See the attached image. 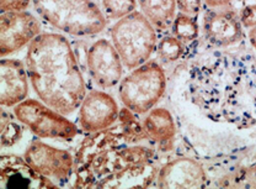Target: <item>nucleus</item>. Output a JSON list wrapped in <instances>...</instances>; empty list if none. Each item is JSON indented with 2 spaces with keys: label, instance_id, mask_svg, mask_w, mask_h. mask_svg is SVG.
<instances>
[{
  "label": "nucleus",
  "instance_id": "obj_4",
  "mask_svg": "<svg viewBox=\"0 0 256 189\" xmlns=\"http://www.w3.org/2000/svg\"><path fill=\"white\" fill-rule=\"evenodd\" d=\"M47 24L73 36H94L106 28L108 19L92 0H32Z\"/></svg>",
  "mask_w": 256,
  "mask_h": 189
},
{
  "label": "nucleus",
  "instance_id": "obj_19",
  "mask_svg": "<svg viewBox=\"0 0 256 189\" xmlns=\"http://www.w3.org/2000/svg\"><path fill=\"white\" fill-rule=\"evenodd\" d=\"M117 122L128 145H137L144 140H148V135L144 130L143 124L137 119V114L130 111V109H120Z\"/></svg>",
  "mask_w": 256,
  "mask_h": 189
},
{
  "label": "nucleus",
  "instance_id": "obj_27",
  "mask_svg": "<svg viewBox=\"0 0 256 189\" xmlns=\"http://www.w3.org/2000/svg\"><path fill=\"white\" fill-rule=\"evenodd\" d=\"M201 2L202 0H176V5L180 13L194 17L201 10Z\"/></svg>",
  "mask_w": 256,
  "mask_h": 189
},
{
  "label": "nucleus",
  "instance_id": "obj_18",
  "mask_svg": "<svg viewBox=\"0 0 256 189\" xmlns=\"http://www.w3.org/2000/svg\"><path fill=\"white\" fill-rule=\"evenodd\" d=\"M142 14L156 31L168 30L176 17V0H138Z\"/></svg>",
  "mask_w": 256,
  "mask_h": 189
},
{
  "label": "nucleus",
  "instance_id": "obj_24",
  "mask_svg": "<svg viewBox=\"0 0 256 189\" xmlns=\"http://www.w3.org/2000/svg\"><path fill=\"white\" fill-rule=\"evenodd\" d=\"M236 185L242 188H256V163L240 169L236 177Z\"/></svg>",
  "mask_w": 256,
  "mask_h": 189
},
{
  "label": "nucleus",
  "instance_id": "obj_3",
  "mask_svg": "<svg viewBox=\"0 0 256 189\" xmlns=\"http://www.w3.org/2000/svg\"><path fill=\"white\" fill-rule=\"evenodd\" d=\"M154 152L146 146H130L118 125L92 132L80 143L76 155V188H98L106 178L128 167L154 162Z\"/></svg>",
  "mask_w": 256,
  "mask_h": 189
},
{
  "label": "nucleus",
  "instance_id": "obj_23",
  "mask_svg": "<svg viewBox=\"0 0 256 189\" xmlns=\"http://www.w3.org/2000/svg\"><path fill=\"white\" fill-rule=\"evenodd\" d=\"M106 19L120 20L136 12L137 0H102Z\"/></svg>",
  "mask_w": 256,
  "mask_h": 189
},
{
  "label": "nucleus",
  "instance_id": "obj_21",
  "mask_svg": "<svg viewBox=\"0 0 256 189\" xmlns=\"http://www.w3.org/2000/svg\"><path fill=\"white\" fill-rule=\"evenodd\" d=\"M0 127H2V134H0V141H2V147H12L16 143L20 142L24 134V125L20 121L16 122L12 119V115L2 109V119H0Z\"/></svg>",
  "mask_w": 256,
  "mask_h": 189
},
{
  "label": "nucleus",
  "instance_id": "obj_1",
  "mask_svg": "<svg viewBox=\"0 0 256 189\" xmlns=\"http://www.w3.org/2000/svg\"><path fill=\"white\" fill-rule=\"evenodd\" d=\"M191 100L210 120L239 129L256 125V61L223 57L194 73Z\"/></svg>",
  "mask_w": 256,
  "mask_h": 189
},
{
  "label": "nucleus",
  "instance_id": "obj_28",
  "mask_svg": "<svg viewBox=\"0 0 256 189\" xmlns=\"http://www.w3.org/2000/svg\"><path fill=\"white\" fill-rule=\"evenodd\" d=\"M233 0H204L206 5L210 9H220V8L228 7Z\"/></svg>",
  "mask_w": 256,
  "mask_h": 189
},
{
  "label": "nucleus",
  "instance_id": "obj_6",
  "mask_svg": "<svg viewBox=\"0 0 256 189\" xmlns=\"http://www.w3.org/2000/svg\"><path fill=\"white\" fill-rule=\"evenodd\" d=\"M165 88L166 76L164 69L156 61H148L121 79L118 95L124 108L137 115H143L162 99Z\"/></svg>",
  "mask_w": 256,
  "mask_h": 189
},
{
  "label": "nucleus",
  "instance_id": "obj_15",
  "mask_svg": "<svg viewBox=\"0 0 256 189\" xmlns=\"http://www.w3.org/2000/svg\"><path fill=\"white\" fill-rule=\"evenodd\" d=\"M28 74L26 65L15 58L0 61V105L14 106L26 100L28 95Z\"/></svg>",
  "mask_w": 256,
  "mask_h": 189
},
{
  "label": "nucleus",
  "instance_id": "obj_2",
  "mask_svg": "<svg viewBox=\"0 0 256 189\" xmlns=\"http://www.w3.org/2000/svg\"><path fill=\"white\" fill-rule=\"evenodd\" d=\"M26 69L38 99L63 115L79 109L86 84L68 40L60 34H41L28 45Z\"/></svg>",
  "mask_w": 256,
  "mask_h": 189
},
{
  "label": "nucleus",
  "instance_id": "obj_17",
  "mask_svg": "<svg viewBox=\"0 0 256 189\" xmlns=\"http://www.w3.org/2000/svg\"><path fill=\"white\" fill-rule=\"evenodd\" d=\"M149 140L160 146H168L174 141L176 124L172 113L165 108H153L142 121Z\"/></svg>",
  "mask_w": 256,
  "mask_h": 189
},
{
  "label": "nucleus",
  "instance_id": "obj_22",
  "mask_svg": "<svg viewBox=\"0 0 256 189\" xmlns=\"http://www.w3.org/2000/svg\"><path fill=\"white\" fill-rule=\"evenodd\" d=\"M156 56L162 63H172L178 61L185 51L184 42L176 39L174 35L164 36L156 45Z\"/></svg>",
  "mask_w": 256,
  "mask_h": 189
},
{
  "label": "nucleus",
  "instance_id": "obj_16",
  "mask_svg": "<svg viewBox=\"0 0 256 189\" xmlns=\"http://www.w3.org/2000/svg\"><path fill=\"white\" fill-rule=\"evenodd\" d=\"M158 169L153 162L128 167L112 177L104 179L98 188H146L154 184Z\"/></svg>",
  "mask_w": 256,
  "mask_h": 189
},
{
  "label": "nucleus",
  "instance_id": "obj_10",
  "mask_svg": "<svg viewBox=\"0 0 256 189\" xmlns=\"http://www.w3.org/2000/svg\"><path fill=\"white\" fill-rule=\"evenodd\" d=\"M86 66L92 82L101 89H108L121 82L124 63L114 45L106 39L98 40L89 47Z\"/></svg>",
  "mask_w": 256,
  "mask_h": 189
},
{
  "label": "nucleus",
  "instance_id": "obj_7",
  "mask_svg": "<svg viewBox=\"0 0 256 189\" xmlns=\"http://www.w3.org/2000/svg\"><path fill=\"white\" fill-rule=\"evenodd\" d=\"M16 120L40 138L69 141L78 135V127L60 111L41 100L26 99L12 109Z\"/></svg>",
  "mask_w": 256,
  "mask_h": 189
},
{
  "label": "nucleus",
  "instance_id": "obj_13",
  "mask_svg": "<svg viewBox=\"0 0 256 189\" xmlns=\"http://www.w3.org/2000/svg\"><path fill=\"white\" fill-rule=\"evenodd\" d=\"M0 187L58 188V184L34 171L24 157L2 155L0 157Z\"/></svg>",
  "mask_w": 256,
  "mask_h": 189
},
{
  "label": "nucleus",
  "instance_id": "obj_11",
  "mask_svg": "<svg viewBox=\"0 0 256 189\" xmlns=\"http://www.w3.org/2000/svg\"><path fill=\"white\" fill-rule=\"evenodd\" d=\"M116 100L104 90H92L79 106V125L88 134L110 129L118 120Z\"/></svg>",
  "mask_w": 256,
  "mask_h": 189
},
{
  "label": "nucleus",
  "instance_id": "obj_26",
  "mask_svg": "<svg viewBox=\"0 0 256 189\" xmlns=\"http://www.w3.org/2000/svg\"><path fill=\"white\" fill-rule=\"evenodd\" d=\"M32 0H0V12H24Z\"/></svg>",
  "mask_w": 256,
  "mask_h": 189
},
{
  "label": "nucleus",
  "instance_id": "obj_12",
  "mask_svg": "<svg viewBox=\"0 0 256 189\" xmlns=\"http://www.w3.org/2000/svg\"><path fill=\"white\" fill-rule=\"evenodd\" d=\"M156 185L159 188H204L207 173L202 164L190 157H178L158 171Z\"/></svg>",
  "mask_w": 256,
  "mask_h": 189
},
{
  "label": "nucleus",
  "instance_id": "obj_5",
  "mask_svg": "<svg viewBox=\"0 0 256 189\" xmlns=\"http://www.w3.org/2000/svg\"><path fill=\"white\" fill-rule=\"evenodd\" d=\"M111 39L124 66L130 71L148 62L158 45L156 30L140 12L117 20L111 28Z\"/></svg>",
  "mask_w": 256,
  "mask_h": 189
},
{
  "label": "nucleus",
  "instance_id": "obj_25",
  "mask_svg": "<svg viewBox=\"0 0 256 189\" xmlns=\"http://www.w3.org/2000/svg\"><path fill=\"white\" fill-rule=\"evenodd\" d=\"M240 23H242V28L252 29L256 26V3L252 5H246L244 9L242 10L239 15Z\"/></svg>",
  "mask_w": 256,
  "mask_h": 189
},
{
  "label": "nucleus",
  "instance_id": "obj_29",
  "mask_svg": "<svg viewBox=\"0 0 256 189\" xmlns=\"http://www.w3.org/2000/svg\"><path fill=\"white\" fill-rule=\"evenodd\" d=\"M249 41L252 44V46L256 50V26L255 28L250 29L249 31Z\"/></svg>",
  "mask_w": 256,
  "mask_h": 189
},
{
  "label": "nucleus",
  "instance_id": "obj_20",
  "mask_svg": "<svg viewBox=\"0 0 256 189\" xmlns=\"http://www.w3.org/2000/svg\"><path fill=\"white\" fill-rule=\"evenodd\" d=\"M172 35L180 41L191 42L196 40L200 35V26L197 20L192 15L180 13L175 17L172 26Z\"/></svg>",
  "mask_w": 256,
  "mask_h": 189
},
{
  "label": "nucleus",
  "instance_id": "obj_14",
  "mask_svg": "<svg viewBox=\"0 0 256 189\" xmlns=\"http://www.w3.org/2000/svg\"><path fill=\"white\" fill-rule=\"evenodd\" d=\"M204 33L207 41L217 47H228L242 39V25L230 9H210L204 18Z\"/></svg>",
  "mask_w": 256,
  "mask_h": 189
},
{
  "label": "nucleus",
  "instance_id": "obj_8",
  "mask_svg": "<svg viewBox=\"0 0 256 189\" xmlns=\"http://www.w3.org/2000/svg\"><path fill=\"white\" fill-rule=\"evenodd\" d=\"M24 158L40 174L62 184L70 179L76 169V157L69 151L53 147L40 140L28 145Z\"/></svg>",
  "mask_w": 256,
  "mask_h": 189
},
{
  "label": "nucleus",
  "instance_id": "obj_30",
  "mask_svg": "<svg viewBox=\"0 0 256 189\" xmlns=\"http://www.w3.org/2000/svg\"><path fill=\"white\" fill-rule=\"evenodd\" d=\"M252 2H255V3H256V0H252Z\"/></svg>",
  "mask_w": 256,
  "mask_h": 189
},
{
  "label": "nucleus",
  "instance_id": "obj_9",
  "mask_svg": "<svg viewBox=\"0 0 256 189\" xmlns=\"http://www.w3.org/2000/svg\"><path fill=\"white\" fill-rule=\"evenodd\" d=\"M41 35V24L31 13L6 12L0 15V56L12 55Z\"/></svg>",
  "mask_w": 256,
  "mask_h": 189
}]
</instances>
